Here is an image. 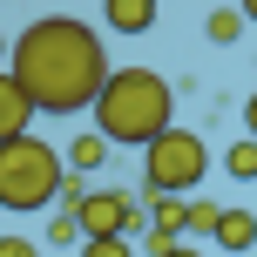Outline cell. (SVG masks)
<instances>
[{
	"mask_svg": "<svg viewBox=\"0 0 257 257\" xmlns=\"http://www.w3.org/2000/svg\"><path fill=\"white\" fill-rule=\"evenodd\" d=\"M7 75L27 88V102H34L41 115H75V108H95V95H102L108 48L75 14H41L34 27L14 34Z\"/></svg>",
	"mask_w": 257,
	"mask_h": 257,
	"instance_id": "cell-1",
	"label": "cell"
},
{
	"mask_svg": "<svg viewBox=\"0 0 257 257\" xmlns=\"http://www.w3.org/2000/svg\"><path fill=\"white\" fill-rule=\"evenodd\" d=\"M176 115V88L156 68H108L102 95H95V128L108 136V149H149Z\"/></svg>",
	"mask_w": 257,
	"mask_h": 257,
	"instance_id": "cell-2",
	"label": "cell"
},
{
	"mask_svg": "<svg viewBox=\"0 0 257 257\" xmlns=\"http://www.w3.org/2000/svg\"><path fill=\"white\" fill-rule=\"evenodd\" d=\"M68 163L54 142H41L34 128L14 142H0V210H54V190H61Z\"/></svg>",
	"mask_w": 257,
	"mask_h": 257,
	"instance_id": "cell-3",
	"label": "cell"
},
{
	"mask_svg": "<svg viewBox=\"0 0 257 257\" xmlns=\"http://www.w3.org/2000/svg\"><path fill=\"white\" fill-rule=\"evenodd\" d=\"M210 176V142L196 128L169 122L163 136L142 149V190H163V196H196V183Z\"/></svg>",
	"mask_w": 257,
	"mask_h": 257,
	"instance_id": "cell-4",
	"label": "cell"
},
{
	"mask_svg": "<svg viewBox=\"0 0 257 257\" xmlns=\"http://www.w3.org/2000/svg\"><path fill=\"white\" fill-rule=\"evenodd\" d=\"M75 217H81V237H142L149 210H142V196H128V190H88Z\"/></svg>",
	"mask_w": 257,
	"mask_h": 257,
	"instance_id": "cell-5",
	"label": "cell"
},
{
	"mask_svg": "<svg viewBox=\"0 0 257 257\" xmlns=\"http://www.w3.org/2000/svg\"><path fill=\"white\" fill-rule=\"evenodd\" d=\"M34 115H41V108L27 102V88H21V81L7 75V68H0V142L27 136V128H34Z\"/></svg>",
	"mask_w": 257,
	"mask_h": 257,
	"instance_id": "cell-6",
	"label": "cell"
},
{
	"mask_svg": "<svg viewBox=\"0 0 257 257\" xmlns=\"http://www.w3.org/2000/svg\"><path fill=\"white\" fill-rule=\"evenodd\" d=\"M156 0H102V27L108 34H122V41H136V34H149L156 27Z\"/></svg>",
	"mask_w": 257,
	"mask_h": 257,
	"instance_id": "cell-7",
	"label": "cell"
},
{
	"mask_svg": "<svg viewBox=\"0 0 257 257\" xmlns=\"http://www.w3.org/2000/svg\"><path fill=\"white\" fill-rule=\"evenodd\" d=\"M250 244H257V210H244V203L223 210V217H217V250L223 257H244Z\"/></svg>",
	"mask_w": 257,
	"mask_h": 257,
	"instance_id": "cell-8",
	"label": "cell"
},
{
	"mask_svg": "<svg viewBox=\"0 0 257 257\" xmlns=\"http://www.w3.org/2000/svg\"><path fill=\"white\" fill-rule=\"evenodd\" d=\"M61 163L75 169V176H95V169L108 163V136H102V128H81V136L61 149Z\"/></svg>",
	"mask_w": 257,
	"mask_h": 257,
	"instance_id": "cell-9",
	"label": "cell"
},
{
	"mask_svg": "<svg viewBox=\"0 0 257 257\" xmlns=\"http://www.w3.org/2000/svg\"><path fill=\"white\" fill-rule=\"evenodd\" d=\"M142 210H149V230H176L183 237V196H163V190H142Z\"/></svg>",
	"mask_w": 257,
	"mask_h": 257,
	"instance_id": "cell-10",
	"label": "cell"
},
{
	"mask_svg": "<svg viewBox=\"0 0 257 257\" xmlns=\"http://www.w3.org/2000/svg\"><path fill=\"white\" fill-rule=\"evenodd\" d=\"M244 14H237V7H210L203 14V41H217V48H237V41H244Z\"/></svg>",
	"mask_w": 257,
	"mask_h": 257,
	"instance_id": "cell-11",
	"label": "cell"
},
{
	"mask_svg": "<svg viewBox=\"0 0 257 257\" xmlns=\"http://www.w3.org/2000/svg\"><path fill=\"white\" fill-rule=\"evenodd\" d=\"M217 217H223V203L190 196V210H183V237H217Z\"/></svg>",
	"mask_w": 257,
	"mask_h": 257,
	"instance_id": "cell-12",
	"label": "cell"
},
{
	"mask_svg": "<svg viewBox=\"0 0 257 257\" xmlns=\"http://www.w3.org/2000/svg\"><path fill=\"white\" fill-rule=\"evenodd\" d=\"M223 169H230L237 183H257V142H250V136L230 142V149H223Z\"/></svg>",
	"mask_w": 257,
	"mask_h": 257,
	"instance_id": "cell-13",
	"label": "cell"
},
{
	"mask_svg": "<svg viewBox=\"0 0 257 257\" xmlns=\"http://www.w3.org/2000/svg\"><path fill=\"white\" fill-rule=\"evenodd\" d=\"M48 244H54V250L81 244V217H75V210H54V217H48Z\"/></svg>",
	"mask_w": 257,
	"mask_h": 257,
	"instance_id": "cell-14",
	"label": "cell"
},
{
	"mask_svg": "<svg viewBox=\"0 0 257 257\" xmlns=\"http://www.w3.org/2000/svg\"><path fill=\"white\" fill-rule=\"evenodd\" d=\"M81 196H88V176H75V169H68L61 190H54V210H81Z\"/></svg>",
	"mask_w": 257,
	"mask_h": 257,
	"instance_id": "cell-15",
	"label": "cell"
},
{
	"mask_svg": "<svg viewBox=\"0 0 257 257\" xmlns=\"http://www.w3.org/2000/svg\"><path fill=\"white\" fill-rule=\"evenodd\" d=\"M81 257H128V237H81Z\"/></svg>",
	"mask_w": 257,
	"mask_h": 257,
	"instance_id": "cell-16",
	"label": "cell"
},
{
	"mask_svg": "<svg viewBox=\"0 0 257 257\" xmlns=\"http://www.w3.org/2000/svg\"><path fill=\"white\" fill-rule=\"evenodd\" d=\"M169 244H176V230H142V257H169Z\"/></svg>",
	"mask_w": 257,
	"mask_h": 257,
	"instance_id": "cell-17",
	"label": "cell"
},
{
	"mask_svg": "<svg viewBox=\"0 0 257 257\" xmlns=\"http://www.w3.org/2000/svg\"><path fill=\"white\" fill-rule=\"evenodd\" d=\"M0 257H41V244H27V237H0Z\"/></svg>",
	"mask_w": 257,
	"mask_h": 257,
	"instance_id": "cell-18",
	"label": "cell"
},
{
	"mask_svg": "<svg viewBox=\"0 0 257 257\" xmlns=\"http://www.w3.org/2000/svg\"><path fill=\"white\" fill-rule=\"evenodd\" d=\"M244 136H250V142H257V88H250V95H244Z\"/></svg>",
	"mask_w": 257,
	"mask_h": 257,
	"instance_id": "cell-19",
	"label": "cell"
},
{
	"mask_svg": "<svg viewBox=\"0 0 257 257\" xmlns=\"http://www.w3.org/2000/svg\"><path fill=\"white\" fill-rule=\"evenodd\" d=\"M169 257H203V250H196L190 237H176V244H169Z\"/></svg>",
	"mask_w": 257,
	"mask_h": 257,
	"instance_id": "cell-20",
	"label": "cell"
},
{
	"mask_svg": "<svg viewBox=\"0 0 257 257\" xmlns=\"http://www.w3.org/2000/svg\"><path fill=\"white\" fill-rule=\"evenodd\" d=\"M237 14H244V21H250V27H257V0H237Z\"/></svg>",
	"mask_w": 257,
	"mask_h": 257,
	"instance_id": "cell-21",
	"label": "cell"
},
{
	"mask_svg": "<svg viewBox=\"0 0 257 257\" xmlns=\"http://www.w3.org/2000/svg\"><path fill=\"white\" fill-rule=\"evenodd\" d=\"M7 54H14V34H0V68H7Z\"/></svg>",
	"mask_w": 257,
	"mask_h": 257,
	"instance_id": "cell-22",
	"label": "cell"
}]
</instances>
